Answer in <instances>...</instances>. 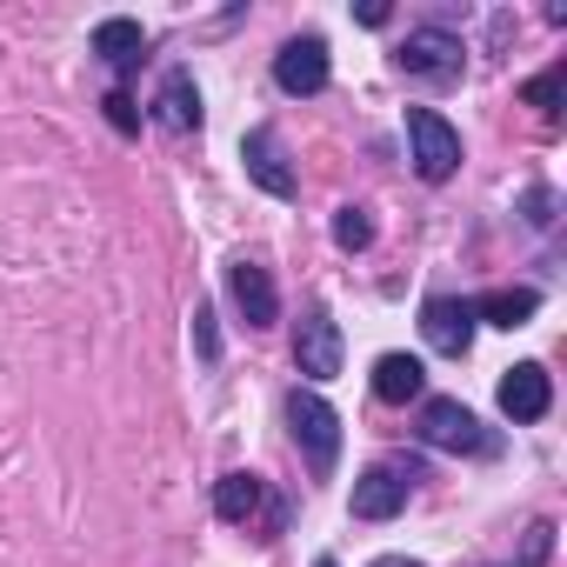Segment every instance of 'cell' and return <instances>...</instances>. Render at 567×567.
Here are the masks:
<instances>
[{
  "label": "cell",
  "instance_id": "19",
  "mask_svg": "<svg viewBox=\"0 0 567 567\" xmlns=\"http://www.w3.org/2000/svg\"><path fill=\"white\" fill-rule=\"evenodd\" d=\"M194 348H200V361H220V334H214L207 308H194Z\"/></svg>",
  "mask_w": 567,
  "mask_h": 567
},
{
  "label": "cell",
  "instance_id": "22",
  "mask_svg": "<svg viewBox=\"0 0 567 567\" xmlns=\"http://www.w3.org/2000/svg\"><path fill=\"white\" fill-rule=\"evenodd\" d=\"M315 567H334V560H315Z\"/></svg>",
  "mask_w": 567,
  "mask_h": 567
},
{
  "label": "cell",
  "instance_id": "5",
  "mask_svg": "<svg viewBox=\"0 0 567 567\" xmlns=\"http://www.w3.org/2000/svg\"><path fill=\"white\" fill-rule=\"evenodd\" d=\"M328 74H334V61H328V41L321 34H295L288 48L274 54V81H280V94H295V101L321 94Z\"/></svg>",
  "mask_w": 567,
  "mask_h": 567
},
{
  "label": "cell",
  "instance_id": "12",
  "mask_svg": "<svg viewBox=\"0 0 567 567\" xmlns=\"http://www.w3.org/2000/svg\"><path fill=\"white\" fill-rule=\"evenodd\" d=\"M154 121H161L167 134H194V127H200V87H194L187 68H174V74L161 81V94H154Z\"/></svg>",
  "mask_w": 567,
  "mask_h": 567
},
{
  "label": "cell",
  "instance_id": "21",
  "mask_svg": "<svg viewBox=\"0 0 567 567\" xmlns=\"http://www.w3.org/2000/svg\"><path fill=\"white\" fill-rule=\"evenodd\" d=\"M368 567H421V560H408V554H381V560H368Z\"/></svg>",
  "mask_w": 567,
  "mask_h": 567
},
{
  "label": "cell",
  "instance_id": "7",
  "mask_svg": "<svg viewBox=\"0 0 567 567\" xmlns=\"http://www.w3.org/2000/svg\"><path fill=\"white\" fill-rule=\"evenodd\" d=\"M240 161H247V181L267 187L274 200H295V194H301V181H295L288 154H280V134H274V127H247V134H240Z\"/></svg>",
  "mask_w": 567,
  "mask_h": 567
},
{
  "label": "cell",
  "instance_id": "4",
  "mask_svg": "<svg viewBox=\"0 0 567 567\" xmlns=\"http://www.w3.org/2000/svg\"><path fill=\"white\" fill-rule=\"evenodd\" d=\"M408 147H414V174L421 181H447L461 167V134L434 107H408Z\"/></svg>",
  "mask_w": 567,
  "mask_h": 567
},
{
  "label": "cell",
  "instance_id": "3",
  "mask_svg": "<svg viewBox=\"0 0 567 567\" xmlns=\"http://www.w3.org/2000/svg\"><path fill=\"white\" fill-rule=\"evenodd\" d=\"M461 61H467V48L447 28H408V41L394 48V68L414 81H461Z\"/></svg>",
  "mask_w": 567,
  "mask_h": 567
},
{
  "label": "cell",
  "instance_id": "17",
  "mask_svg": "<svg viewBox=\"0 0 567 567\" xmlns=\"http://www.w3.org/2000/svg\"><path fill=\"white\" fill-rule=\"evenodd\" d=\"M334 240H341L348 254H361V247L374 240V220H368V207H341V214H334Z\"/></svg>",
  "mask_w": 567,
  "mask_h": 567
},
{
  "label": "cell",
  "instance_id": "2",
  "mask_svg": "<svg viewBox=\"0 0 567 567\" xmlns=\"http://www.w3.org/2000/svg\"><path fill=\"white\" fill-rule=\"evenodd\" d=\"M421 441L427 447H441V454H501V434H487L481 421H474V408H461L454 394H434V401H421Z\"/></svg>",
  "mask_w": 567,
  "mask_h": 567
},
{
  "label": "cell",
  "instance_id": "11",
  "mask_svg": "<svg viewBox=\"0 0 567 567\" xmlns=\"http://www.w3.org/2000/svg\"><path fill=\"white\" fill-rule=\"evenodd\" d=\"M227 295H234V308L247 315V328H274L280 295H274V274H267L260 260H234V267H227Z\"/></svg>",
  "mask_w": 567,
  "mask_h": 567
},
{
  "label": "cell",
  "instance_id": "15",
  "mask_svg": "<svg viewBox=\"0 0 567 567\" xmlns=\"http://www.w3.org/2000/svg\"><path fill=\"white\" fill-rule=\"evenodd\" d=\"M421 388H427V368H421L414 354H381V361H374V394H381V401L401 408V401H421Z\"/></svg>",
  "mask_w": 567,
  "mask_h": 567
},
{
  "label": "cell",
  "instance_id": "9",
  "mask_svg": "<svg viewBox=\"0 0 567 567\" xmlns=\"http://www.w3.org/2000/svg\"><path fill=\"white\" fill-rule=\"evenodd\" d=\"M421 334H427V348L434 354H467V341H474V301H461V295H434L427 308H421Z\"/></svg>",
  "mask_w": 567,
  "mask_h": 567
},
{
  "label": "cell",
  "instance_id": "8",
  "mask_svg": "<svg viewBox=\"0 0 567 567\" xmlns=\"http://www.w3.org/2000/svg\"><path fill=\"white\" fill-rule=\"evenodd\" d=\"M408 487H414V467H401V461H381V467H368L361 481H354V520H394L401 507H408Z\"/></svg>",
  "mask_w": 567,
  "mask_h": 567
},
{
  "label": "cell",
  "instance_id": "14",
  "mask_svg": "<svg viewBox=\"0 0 567 567\" xmlns=\"http://www.w3.org/2000/svg\"><path fill=\"white\" fill-rule=\"evenodd\" d=\"M534 315H540L534 288H494V295L474 301V321H487V328H527Z\"/></svg>",
  "mask_w": 567,
  "mask_h": 567
},
{
  "label": "cell",
  "instance_id": "16",
  "mask_svg": "<svg viewBox=\"0 0 567 567\" xmlns=\"http://www.w3.org/2000/svg\"><path fill=\"white\" fill-rule=\"evenodd\" d=\"M267 507V487H260V474H220V487H214V514L220 520H254Z\"/></svg>",
  "mask_w": 567,
  "mask_h": 567
},
{
  "label": "cell",
  "instance_id": "1",
  "mask_svg": "<svg viewBox=\"0 0 567 567\" xmlns=\"http://www.w3.org/2000/svg\"><path fill=\"white\" fill-rule=\"evenodd\" d=\"M288 427H295V447L308 454L315 481H328L334 461H341V414H334L315 388H295V394H288Z\"/></svg>",
  "mask_w": 567,
  "mask_h": 567
},
{
  "label": "cell",
  "instance_id": "13",
  "mask_svg": "<svg viewBox=\"0 0 567 567\" xmlns=\"http://www.w3.org/2000/svg\"><path fill=\"white\" fill-rule=\"evenodd\" d=\"M94 54H101L114 74H127V68H141V54H147V28L127 21V14H107V21L94 28Z\"/></svg>",
  "mask_w": 567,
  "mask_h": 567
},
{
  "label": "cell",
  "instance_id": "10",
  "mask_svg": "<svg viewBox=\"0 0 567 567\" xmlns=\"http://www.w3.org/2000/svg\"><path fill=\"white\" fill-rule=\"evenodd\" d=\"M547 408H554V381H547L540 361H520V368L501 374V414H507V421L527 427V421H540Z\"/></svg>",
  "mask_w": 567,
  "mask_h": 567
},
{
  "label": "cell",
  "instance_id": "20",
  "mask_svg": "<svg viewBox=\"0 0 567 567\" xmlns=\"http://www.w3.org/2000/svg\"><path fill=\"white\" fill-rule=\"evenodd\" d=\"M107 121H114V127H121V134H134V127H141V114H134V101H127V94H121V87H114V94H107Z\"/></svg>",
  "mask_w": 567,
  "mask_h": 567
},
{
  "label": "cell",
  "instance_id": "18",
  "mask_svg": "<svg viewBox=\"0 0 567 567\" xmlns=\"http://www.w3.org/2000/svg\"><path fill=\"white\" fill-rule=\"evenodd\" d=\"M560 81H567V68H547L540 81H527V107H540V114H560Z\"/></svg>",
  "mask_w": 567,
  "mask_h": 567
},
{
  "label": "cell",
  "instance_id": "6",
  "mask_svg": "<svg viewBox=\"0 0 567 567\" xmlns=\"http://www.w3.org/2000/svg\"><path fill=\"white\" fill-rule=\"evenodd\" d=\"M295 368L308 374V381H334L341 374V328H334V315L315 301L308 315H301V328H295Z\"/></svg>",
  "mask_w": 567,
  "mask_h": 567
}]
</instances>
